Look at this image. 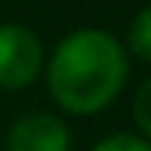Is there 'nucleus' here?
<instances>
[{"label":"nucleus","mask_w":151,"mask_h":151,"mask_svg":"<svg viewBox=\"0 0 151 151\" xmlns=\"http://www.w3.org/2000/svg\"><path fill=\"white\" fill-rule=\"evenodd\" d=\"M127 56L105 31H74L59 43L50 62V90L65 111L93 114L120 93Z\"/></svg>","instance_id":"1"},{"label":"nucleus","mask_w":151,"mask_h":151,"mask_svg":"<svg viewBox=\"0 0 151 151\" xmlns=\"http://www.w3.org/2000/svg\"><path fill=\"white\" fill-rule=\"evenodd\" d=\"M43 65L37 34L22 25H0V86L22 90L37 77Z\"/></svg>","instance_id":"2"},{"label":"nucleus","mask_w":151,"mask_h":151,"mask_svg":"<svg viewBox=\"0 0 151 151\" xmlns=\"http://www.w3.org/2000/svg\"><path fill=\"white\" fill-rule=\"evenodd\" d=\"M9 151H68V129L52 114H28L12 127Z\"/></svg>","instance_id":"3"},{"label":"nucleus","mask_w":151,"mask_h":151,"mask_svg":"<svg viewBox=\"0 0 151 151\" xmlns=\"http://www.w3.org/2000/svg\"><path fill=\"white\" fill-rule=\"evenodd\" d=\"M129 46L136 50L139 59H151V12L142 9L129 28Z\"/></svg>","instance_id":"4"},{"label":"nucleus","mask_w":151,"mask_h":151,"mask_svg":"<svg viewBox=\"0 0 151 151\" xmlns=\"http://www.w3.org/2000/svg\"><path fill=\"white\" fill-rule=\"evenodd\" d=\"M96 151H148V142L139 139V136L120 133V136H111V139L99 142V145H96Z\"/></svg>","instance_id":"5"},{"label":"nucleus","mask_w":151,"mask_h":151,"mask_svg":"<svg viewBox=\"0 0 151 151\" xmlns=\"http://www.w3.org/2000/svg\"><path fill=\"white\" fill-rule=\"evenodd\" d=\"M145 102H148V83L142 86V93H139V108H145ZM139 123H142V129H151V120L145 117V111H139Z\"/></svg>","instance_id":"6"}]
</instances>
